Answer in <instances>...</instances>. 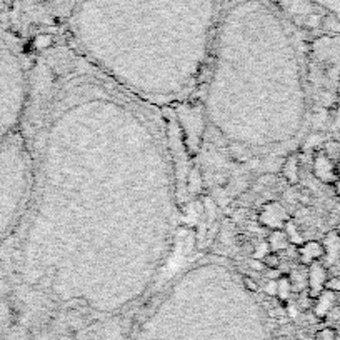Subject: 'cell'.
Listing matches in <instances>:
<instances>
[{
    "mask_svg": "<svg viewBox=\"0 0 340 340\" xmlns=\"http://www.w3.org/2000/svg\"><path fill=\"white\" fill-rule=\"evenodd\" d=\"M268 247H270L272 252H282V250H287L292 243L289 240V235L285 234L284 229H277V230H272L270 235H268Z\"/></svg>",
    "mask_w": 340,
    "mask_h": 340,
    "instance_id": "cell-10",
    "label": "cell"
},
{
    "mask_svg": "<svg viewBox=\"0 0 340 340\" xmlns=\"http://www.w3.org/2000/svg\"><path fill=\"white\" fill-rule=\"evenodd\" d=\"M297 255H299V260L302 265H310L312 262H320L324 260V255H325V250H324V245H322V242H317V240H308V242H303L302 245L297 250Z\"/></svg>",
    "mask_w": 340,
    "mask_h": 340,
    "instance_id": "cell-7",
    "label": "cell"
},
{
    "mask_svg": "<svg viewBox=\"0 0 340 340\" xmlns=\"http://www.w3.org/2000/svg\"><path fill=\"white\" fill-rule=\"evenodd\" d=\"M268 252H272L270 247H268V243H267V242H260L259 245L255 247V250L252 252V255H254V259H260V260H262Z\"/></svg>",
    "mask_w": 340,
    "mask_h": 340,
    "instance_id": "cell-17",
    "label": "cell"
},
{
    "mask_svg": "<svg viewBox=\"0 0 340 340\" xmlns=\"http://www.w3.org/2000/svg\"><path fill=\"white\" fill-rule=\"evenodd\" d=\"M5 2H7V0H0V14H2V10H4V5H5Z\"/></svg>",
    "mask_w": 340,
    "mask_h": 340,
    "instance_id": "cell-26",
    "label": "cell"
},
{
    "mask_svg": "<svg viewBox=\"0 0 340 340\" xmlns=\"http://www.w3.org/2000/svg\"><path fill=\"white\" fill-rule=\"evenodd\" d=\"M282 273H280V270L279 268H268V272H267V279L268 280H277Z\"/></svg>",
    "mask_w": 340,
    "mask_h": 340,
    "instance_id": "cell-23",
    "label": "cell"
},
{
    "mask_svg": "<svg viewBox=\"0 0 340 340\" xmlns=\"http://www.w3.org/2000/svg\"><path fill=\"white\" fill-rule=\"evenodd\" d=\"M322 245H324V250H325L324 265H333L340 259V235L335 230L329 232V234L325 235L324 242H322Z\"/></svg>",
    "mask_w": 340,
    "mask_h": 340,
    "instance_id": "cell-8",
    "label": "cell"
},
{
    "mask_svg": "<svg viewBox=\"0 0 340 340\" xmlns=\"http://www.w3.org/2000/svg\"><path fill=\"white\" fill-rule=\"evenodd\" d=\"M325 290H330L333 294H340V277H329L325 282Z\"/></svg>",
    "mask_w": 340,
    "mask_h": 340,
    "instance_id": "cell-18",
    "label": "cell"
},
{
    "mask_svg": "<svg viewBox=\"0 0 340 340\" xmlns=\"http://www.w3.org/2000/svg\"><path fill=\"white\" fill-rule=\"evenodd\" d=\"M335 232L340 235V220H338V224H337V227H335Z\"/></svg>",
    "mask_w": 340,
    "mask_h": 340,
    "instance_id": "cell-27",
    "label": "cell"
},
{
    "mask_svg": "<svg viewBox=\"0 0 340 340\" xmlns=\"http://www.w3.org/2000/svg\"><path fill=\"white\" fill-rule=\"evenodd\" d=\"M264 292L270 297H277V280H267Z\"/></svg>",
    "mask_w": 340,
    "mask_h": 340,
    "instance_id": "cell-20",
    "label": "cell"
},
{
    "mask_svg": "<svg viewBox=\"0 0 340 340\" xmlns=\"http://www.w3.org/2000/svg\"><path fill=\"white\" fill-rule=\"evenodd\" d=\"M284 230H285V234L289 235L290 243H294V245H302V243H303V238H302V235H300V232L297 230V225H295L294 222H292L290 219L287 220V222H285Z\"/></svg>",
    "mask_w": 340,
    "mask_h": 340,
    "instance_id": "cell-14",
    "label": "cell"
},
{
    "mask_svg": "<svg viewBox=\"0 0 340 340\" xmlns=\"http://www.w3.org/2000/svg\"><path fill=\"white\" fill-rule=\"evenodd\" d=\"M287 220L289 219H287V213H285V208L280 204H277V202H270V204H267L260 212L262 225L270 227L272 230L282 229Z\"/></svg>",
    "mask_w": 340,
    "mask_h": 340,
    "instance_id": "cell-6",
    "label": "cell"
},
{
    "mask_svg": "<svg viewBox=\"0 0 340 340\" xmlns=\"http://www.w3.org/2000/svg\"><path fill=\"white\" fill-rule=\"evenodd\" d=\"M250 268H252V270H255V272H264V270H265L264 260H260V259H252V260H250Z\"/></svg>",
    "mask_w": 340,
    "mask_h": 340,
    "instance_id": "cell-21",
    "label": "cell"
},
{
    "mask_svg": "<svg viewBox=\"0 0 340 340\" xmlns=\"http://www.w3.org/2000/svg\"><path fill=\"white\" fill-rule=\"evenodd\" d=\"M335 303H337V294H333L330 290H325L315 299V305H314V312L317 317L320 319H325L327 315H329L333 308H335Z\"/></svg>",
    "mask_w": 340,
    "mask_h": 340,
    "instance_id": "cell-9",
    "label": "cell"
},
{
    "mask_svg": "<svg viewBox=\"0 0 340 340\" xmlns=\"http://www.w3.org/2000/svg\"><path fill=\"white\" fill-rule=\"evenodd\" d=\"M329 279V273H327V267L324 265V262H312L308 265L307 270V285H308V292L307 295L312 300H315L317 297L324 292L325 289V282Z\"/></svg>",
    "mask_w": 340,
    "mask_h": 340,
    "instance_id": "cell-3",
    "label": "cell"
},
{
    "mask_svg": "<svg viewBox=\"0 0 340 340\" xmlns=\"http://www.w3.org/2000/svg\"><path fill=\"white\" fill-rule=\"evenodd\" d=\"M9 42L0 35V148L10 140L9 135L19 110V67Z\"/></svg>",
    "mask_w": 340,
    "mask_h": 340,
    "instance_id": "cell-1",
    "label": "cell"
},
{
    "mask_svg": "<svg viewBox=\"0 0 340 340\" xmlns=\"http://www.w3.org/2000/svg\"><path fill=\"white\" fill-rule=\"evenodd\" d=\"M9 144H10V140L0 148V245H2V242L5 240L9 225L12 222V215H14V210H10L4 200V187H2V180H4L2 170L5 165V159H7V153H9Z\"/></svg>",
    "mask_w": 340,
    "mask_h": 340,
    "instance_id": "cell-4",
    "label": "cell"
},
{
    "mask_svg": "<svg viewBox=\"0 0 340 340\" xmlns=\"http://www.w3.org/2000/svg\"><path fill=\"white\" fill-rule=\"evenodd\" d=\"M23 12L28 14H52V12L70 10L79 0H19Z\"/></svg>",
    "mask_w": 340,
    "mask_h": 340,
    "instance_id": "cell-2",
    "label": "cell"
},
{
    "mask_svg": "<svg viewBox=\"0 0 340 340\" xmlns=\"http://www.w3.org/2000/svg\"><path fill=\"white\" fill-rule=\"evenodd\" d=\"M292 294V284H290V279L289 275H280L277 279V297L280 300H289V297Z\"/></svg>",
    "mask_w": 340,
    "mask_h": 340,
    "instance_id": "cell-13",
    "label": "cell"
},
{
    "mask_svg": "<svg viewBox=\"0 0 340 340\" xmlns=\"http://www.w3.org/2000/svg\"><path fill=\"white\" fill-rule=\"evenodd\" d=\"M333 190H335L337 197H340V178H337V180L333 182Z\"/></svg>",
    "mask_w": 340,
    "mask_h": 340,
    "instance_id": "cell-24",
    "label": "cell"
},
{
    "mask_svg": "<svg viewBox=\"0 0 340 340\" xmlns=\"http://www.w3.org/2000/svg\"><path fill=\"white\" fill-rule=\"evenodd\" d=\"M314 175L319 178L322 183H332L337 180V172H335V162L329 159L324 152H317L314 157Z\"/></svg>",
    "mask_w": 340,
    "mask_h": 340,
    "instance_id": "cell-5",
    "label": "cell"
},
{
    "mask_svg": "<svg viewBox=\"0 0 340 340\" xmlns=\"http://www.w3.org/2000/svg\"><path fill=\"white\" fill-rule=\"evenodd\" d=\"M282 174L292 186H295V183L299 182V159H297L295 155H290V157L285 159Z\"/></svg>",
    "mask_w": 340,
    "mask_h": 340,
    "instance_id": "cell-12",
    "label": "cell"
},
{
    "mask_svg": "<svg viewBox=\"0 0 340 340\" xmlns=\"http://www.w3.org/2000/svg\"><path fill=\"white\" fill-rule=\"evenodd\" d=\"M333 338H335V332H333V329H324L315 335L314 340H333Z\"/></svg>",
    "mask_w": 340,
    "mask_h": 340,
    "instance_id": "cell-19",
    "label": "cell"
},
{
    "mask_svg": "<svg viewBox=\"0 0 340 340\" xmlns=\"http://www.w3.org/2000/svg\"><path fill=\"white\" fill-rule=\"evenodd\" d=\"M262 260H264V264H265L267 268H279L280 267V262H282V260H280L277 252H268Z\"/></svg>",
    "mask_w": 340,
    "mask_h": 340,
    "instance_id": "cell-16",
    "label": "cell"
},
{
    "mask_svg": "<svg viewBox=\"0 0 340 340\" xmlns=\"http://www.w3.org/2000/svg\"><path fill=\"white\" fill-rule=\"evenodd\" d=\"M243 284H245V287L252 292H257L259 290V285L254 282V280H250L249 277H243Z\"/></svg>",
    "mask_w": 340,
    "mask_h": 340,
    "instance_id": "cell-22",
    "label": "cell"
},
{
    "mask_svg": "<svg viewBox=\"0 0 340 340\" xmlns=\"http://www.w3.org/2000/svg\"><path fill=\"white\" fill-rule=\"evenodd\" d=\"M335 172H337V177L340 178V159L335 162Z\"/></svg>",
    "mask_w": 340,
    "mask_h": 340,
    "instance_id": "cell-25",
    "label": "cell"
},
{
    "mask_svg": "<svg viewBox=\"0 0 340 340\" xmlns=\"http://www.w3.org/2000/svg\"><path fill=\"white\" fill-rule=\"evenodd\" d=\"M322 152H324L327 157L332 159L333 162H337L340 159V142L338 140H329L324 144V148H322Z\"/></svg>",
    "mask_w": 340,
    "mask_h": 340,
    "instance_id": "cell-15",
    "label": "cell"
},
{
    "mask_svg": "<svg viewBox=\"0 0 340 340\" xmlns=\"http://www.w3.org/2000/svg\"><path fill=\"white\" fill-rule=\"evenodd\" d=\"M308 2L325 10L327 19L333 20L337 25H340V0H308Z\"/></svg>",
    "mask_w": 340,
    "mask_h": 340,
    "instance_id": "cell-11",
    "label": "cell"
}]
</instances>
